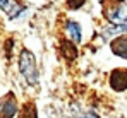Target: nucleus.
I'll return each instance as SVG.
<instances>
[{
    "label": "nucleus",
    "instance_id": "1",
    "mask_svg": "<svg viewBox=\"0 0 127 118\" xmlns=\"http://www.w3.org/2000/svg\"><path fill=\"white\" fill-rule=\"evenodd\" d=\"M19 70H21V74L26 77V80L29 84L38 82V69H36L34 55L26 48L21 51V57H19Z\"/></svg>",
    "mask_w": 127,
    "mask_h": 118
},
{
    "label": "nucleus",
    "instance_id": "2",
    "mask_svg": "<svg viewBox=\"0 0 127 118\" xmlns=\"http://www.w3.org/2000/svg\"><path fill=\"white\" fill-rule=\"evenodd\" d=\"M124 0H103L101 7H103V14L110 22H117L122 19L124 16Z\"/></svg>",
    "mask_w": 127,
    "mask_h": 118
},
{
    "label": "nucleus",
    "instance_id": "3",
    "mask_svg": "<svg viewBox=\"0 0 127 118\" xmlns=\"http://www.w3.org/2000/svg\"><path fill=\"white\" fill-rule=\"evenodd\" d=\"M17 111V101L12 93H9L0 101V118H14Z\"/></svg>",
    "mask_w": 127,
    "mask_h": 118
},
{
    "label": "nucleus",
    "instance_id": "4",
    "mask_svg": "<svg viewBox=\"0 0 127 118\" xmlns=\"http://www.w3.org/2000/svg\"><path fill=\"white\" fill-rule=\"evenodd\" d=\"M110 86L113 91H126L127 89V70L126 69H115L110 74Z\"/></svg>",
    "mask_w": 127,
    "mask_h": 118
},
{
    "label": "nucleus",
    "instance_id": "5",
    "mask_svg": "<svg viewBox=\"0 0 127 118\" xmlns=\"http://www.w3.org/2000/svg\"><path fill=\"white\" fill-rule=\"evenodd\" d=\"M60 55H62L65 62H74L76 57H77V48L76 45L70 41V39H65V38H60Z\"/></svg>",
    "mask_w": 127,
    "mask_h": 118
},
{
    "label": "nucleus",
    "instance_id": "6",
    "mask_svg": "<svg viewBox=\"0 0 127 118\" xmlns=\"http://www.w3.org/2000/svg\"><path fill=\"white\" fill-rule=\"evenodd\" d=\"M112 46V51L122 58H127V36H117L110 43Z\"/></svg>",
    "mask_w": 127,
    "mask_h": 118
},
{
    "label": "nucleus",
    "instance_id": "7",
    "mask_svg": "<svg viewBox=\"0 0 127 118\" xmlns=\"http://www.w3.org/2000/svg\"><path fill=\"white\" fill-rule=\"evenodd\" d=\"M67 33H69V36L72 39V43H79L81 41V27H79L77 22L69 21L67 22Z\"/></svg>",
    "mask_w": 127,
    "mask_h": 118
},
{
    "label": "nucleus",
    "instance_id": "8",
    "mask_svg": "<svg viewBox=\"0 0 127 118\" xmlns=\"http://www.w3.org/2000/svg\"><path fill=\"white\" fill-rule=\"evenodd\" d=\"M19 118H38L34 103H26V104L22 106L21 113H19Z\"/></svg>",
    "mask_w": 127,
    "mask_h": 118
},
{
    "label": "nucleus",
    "instance_id": "9",
    "mask_svg": "<svg viewBox=\"0 0 127 118\" xmlns=\"http://www.w3.org/2000/svg\"><path fill=\"white\" fill-rule=\"evenodd\" d=\"M22 10H24V3H21V2H14V3L9 5V9H7V16H9V19H16Z\"/></svg>",
    "mask_w": 127,
    "mask_h": 118
},
{
    "label": "nucleus",
    "instance_id": "10",
    "mask_svg": "<svg viewBox=\"0 0 127 118\" xmlns=\"http://www.w3.org/2000/svg\"><path fill=\"white\" fill-rule=\"evenodd\" d=\"M86 0H67V5L70 7V9H79V7H83L84 5Z\"/></svg>",
    "mask_w": 127,
    "mask_h": 118
},
{
    "label": "nucleus",
    "instance_id": "11",
    "mask_svg": "<svg viewBox=\"0 0 127 118\" xmlns=\"http://www.w3.org/2000/svg\"><path fill=\"white\" fill-rule=\"evenodd\" d=\"M12 45H14V39H9L7 43H5V53H7V57H10V50H12Z\"/></svg>",
    "mask_w": 127,
    "mask_h": 118
},
{
    "label": "nucleus",
    "instance_id": "12",
    "mask_svg": "<svg viewBox=\"0 0 127 118\" xmlns=\"http://www.w3.org/2000/svg\"><path fill=\"white\" fill-rule=\"evenodd\" d=\"M83 118H100V117H98L96 113H93V111H89V113H86V115H84Z\"/></svg>",
    "mask_w": 127,
    "mask_h": 118
},
{
    "label": "nucleus",
    "instance_id": "13",
    "mask_svg": "<svg viewBox=\"0 0 127 118\" xmlns=\"http://www.w3.org/2000/svg\"><path fill=\"white\" fill-rule=\"evenodd\" d=\"M2 9H7V0H0V10Z\"/></svg>",
    "mask_w": 127,
    "mask_h": 118
},
{
    "label": "nucleus",
    "instance_id": "14",
    "mask_svg": "<svg viewBox=\"0 0 127 118\" xmlns=\"http://www.w3.org/2000/svg\"><path fill=\"white\" fill-rule=\"evenodd\" d=\"M122 29H124V31H127V19L124 21V24H122Z\"/></svg>",
    "mask_w": 127,
    "mask_h": 118
}]
</instances>
